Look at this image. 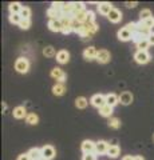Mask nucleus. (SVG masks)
I'll list each match as a JSON object with an SVG mask.
<instances>
[{"instance_id": "obj_17", "label": "nucleus", "mask_w": 154, "mask_h": 160, "mask_svg": "<svg viewBox=\"0 0 154 160\" xmlns=\"http://www.w3.org/2000/svg\"><path fill=\"white\" fill-rule=\"evenodd\" d=\"M8 9H9V15H20L22 9H23V6L20 3H18V2H13V3H9Z\"/></svg>"}, {"instance_id": "obj_18", "label": "nucleus", "mask_w": 154, "mask_h": 160, "mask_svg": "<svg viewBox=\"0 0 154 160\" xmlns=\"http://www.w3.org/2000/svg\"><path fill=\"white\" fill-rule=\"evenodd\" d=\"M27 153H28V156L31 158V160H39V159L43 158V155H42V148H38V147L31 148Z\"/></svg>"}, {"instance_id": "obj_21", "label": "nucleus", "mask_w": 154, "mask_h": 160, "mask_svg": "<svg viewBox=\"0 0 154 160\" xmlns=\"http://www.w3.org/2000/svg\"><path fill=\"white\" fill-rule=\"evenodd\" d=\"M113 108H114V107L109 106V104H105L103 107L99 108V115H101V116H103V118H109V119H110L111 115H113Z\"/></svg>"}, {"instance_id": "obj_31", "label": "nucleus", "mask_w": 154, "mask_h": 160, "mask_svg": "<svg viewBox=\"0 0 154 160\" xmlns=\"http://www.w3.org/2000/svg\"><path fill=\"white\" fill-rule=\"evenodd\" d=\"M86 9V7H84V3H74V11H72V18L75 16V15H78L79 12H82Z\"/></svg>"}, {"instance_id": "obj_33", "label": "nucleus", "mask_w": 154, "mask_h": 160, "mask_svg": "<svg viewBox=\"0 0 154 160\" xmlns=\"http://www.w3.org/2000/svg\"><path fill=\"white\" fill-rule=\"evenodd\" d=\"M9 22H11L12 24H20L22 22V16L20 15H9Z\"/></svg>"}, {"instance_id": "obj_12", "label": "nucleus", "mask_w": 154, "mask_h": 160, "mask_svg": "<svg viewBox=\"0 0 154 160\" xmlns=\"http://www.w3.org/2000/svg\"><path fill=\"white\" fill-rule=\"evenodd\" d=\"M118 39L121 42H129V40H133V33L126 27H123L118 31Z\"/></svg>"}, {"instance_id": "obj_44", "label": "nucleus", "mask_w": 154, "mask_h": 160, "mask_svg": "<svg viewBox=\"0 0 154 160\" xmlns=\"http://www.w3.org/2000/svg\"><path fill=\"white\" fill-rule=\"evenodd\" d=\"M122 160H134V156H131V155H126V156H123Z\"/></svg>"}, {"instance_id": "obj_45", "label": "nucleus", "mask_w": 154, "mask_h": 160, "mask_svg": "<svg viewBox=\"0 0 154 160\" xmlns=\"http://www.w3.org/2000/svg\"><path fill=\"white\" fill-rule=\"evenodd\" d=\"M134 160H145V159H143V156H140V155H138V156H134Z\"/></svg>"}, {"instance_id": "obj_43", "label": "nucleus", "mask_w": 154, "mask_h": 160, "mask_svg": "<svg viewBox=\"0 0 154 160\" xmlns=\"http://www.w3.org/2000/svg\"><path fill=\"white\" fill-rule=\"evenodd\" d=\"M147 40H149V43H150V46H154V32H151L150 35H149Z\"/></svg>"}, {"instance_id": "obj_10", "label": "nucleus", "mask_w": 154, "mask_h": 160, "mask_svg": "<svg viewBox=\"0 0 154 160\" xmlns=\"http://www.w3.org/2000/svg\"><path fill=\"white\" fill-rule=\"evenodd\" d=\"M97 55H98V51L95 49V47H87L83 51V58L87 62H91V60L97 59Z\"/></svg>"}, {"instance_id": "obj_35", "label": "nucleus", "mask_w": 154, "mask_h": 160, "mask_svg": "<svg viewBox=\"0 0 154 160\" xmlns=\"http://www.w3.org/2000/svg\"><path fill=\"white\" fill-rule=\"evenodd\" d=\"M19 27H20L22 29H28L29 27H31V20H28V19H22L20 24H19Z\"/></svg>"}, {"instance_id": "obj_7", "label": "nucleus", "mask_w": 154, "mask_h": 160, "mask_svg": "<svg viewBox=\"0 0 154 160\" xmlns=\"http://www.w3.org/2000/svg\"><path fill=\"white\" fill-rule=\"evenodd\" d=\"M48 28H50V31H52V32H62V29H63L62 20L61 19H51L48 22Z\"/></svg>"}, {"instance_id": "obj_25", "label": "nucleus", "mask_w": 154, "mask_h": 160, "mask_svg": "<svg viewBox=\"0 0 154 160\" xmlns=\"http://www.w3.org/2000/svg\"><path fill=\"white\" fill-rule=\"evenodd\" d=\"M26 122L29 124V126H36V124L39 123V116H38L35 112H31V113H28V115H27Z\"/></svg>"}, {"instance_id": "obj_15", "label": "nucleus", "mask_w": 154, "mask_h": 160, "mask_svg": "<svg viewBox=\"0 0 154 160\" xmlns=\"http://www.w3.org/2000/svg\"><path fill=\"white\" fill-rule=\"evenodd\" d=\"M107 18H109V20H110L111 23H119L122 20V12L119 11V9H117V8H113Z\"/></svg>"}, {"instance_id": "obj_42", "label": "nucleus", "mask_w": 154, "mask_h": 160, "mask_svg": "<svg viewBox=\"0 0 154 160\" xmlns=\"http://www.w3.org/2000/svg\"><path fill=\"white\" fill-rule=\"evenodd\" d=\"M137 4H138L137 2H133V3H131V2H126L125 6H126L127 8H134V7H137Z\"/></svg>"}, {"instance_id": "obj_13", "label": "nucleus", "mask_w": 154, "mask_h": 160, "mask_svg": "<svg viewBox=\"0 0 154 160\" xmlns=\"http://www.w3.org/2000/svg\"><path fill=\"white\" fill-rule=\"evenodd\" d=\"M56 62L61 63V64H67L70 62V53L66 49H61L58 53H56Z\"/></svg>"}, {"instance_id": "obj_2", "label": "nucleus", "mask_w": 154, "mask_h": 160, "mask_svg": "<svg viewBox=\"0 0 154 160\" xmlns=\"http://www.w3.org/2000/svg\"><path fill=\"white\" fill-rule=\"evenodd\" d=\"M134 60L138 64H146L150 60V55H149L147 51H137L134 53Z\"/></svg>"}, {"instance_id": "obj_16", "label": "nucleus", "mask_w": 154, "mask_h": 160, "mask_svg": "<svg viewBox=\"0 0 154 160\" xmlns=\"http://www.w3.org/2000/svg\"><path fill=\"white\" fill-rule=\"evenodd\" d=\"M137 32H138V33H141L142 36H145V38L147 39V38H149V35H150L153 31H151L150 28H147L142 22H138V23H137Z\"/></svg>"}, {"instance_id": "obj_47", "label": "nucleus", "mask_w": 154, "mask_h": 160, "mask_svg": "<svg viewBox=\"0 0 154 160\" xmlns=\"http://www.w3.org/2000/svg\"><path fill=\"white\" fill-rule=\"evenodd\" d=\"M153 142H154V135H153Z\"/></svg>"}, {"instance_id": "obj_5", "label": "nucleus", "mask_w": 154, "mask_h": 160, "mask_svg": "<svg viewBox=\"0 0 154 160\" xmlns=\"http://www.w3.org/2000/svg\"><path fill=\"white\" fill-rule=\"evenodd\" d=\"M95 146L97 143H94L93 140H83L81 147L83 153H95Z\"/></svg>"}, {"instance_id": "obj_20", "label": "nucleus", "mask_w": 154, "mask_h": 160, "mask_svg": "<svg viewBox=\"0 0 154 160\" xmlns=\"http://www.w3.org/2000/svg\"><path fill=\"white\" fill-rule=\"evenodd\" d=\"M12 115H13L15 119H24V118H27L28 113H27V111H26V108L22 107V106H19V107H16V108L13 109Z\"/></svg>"}, {"instance_id": "obj_30", "label": "nucleus", "mask_w": 154, "mask_h": 160, "mask_svg": "<svg viewBox=\"0 0 154 160\" xmlns=\"http://www.w3.org/2000/svg\"><path fill=\"white\" fill-rule=\"evenodd\" d=\"M87 9H84V11H82V12H79L78 15H75L74 16V19H77L79 23H86L87 22Z\"/></svg>"}, {"instance_id": "obj_9", "label": "nucleus", "mask_w": 154, "mask_h": 160, "mask_svg": "<svg viewBox=\"0 0 154 160\" xmlns=\"http://www.w3.org/2000/svg\"><path fill=\"white\" fill-rule=\"evenodd\" d=\"M42 155L46 160H51V159L55 158L56 151L52 146H44V147H42Z\"/></svg>"}, {"instance_id": "obj_40", "label": "nucleus", "mask_w": 154, "mask_h": 160, "mask_svg": "<svg viewBox=\"0 0 154 160\" xmlns=\"http://www.w3.org/2000/svg\"><path fill=\"white\" fill-rule=\"evenodd\" d=\"M16 160H31V158L28 156V153H22V155H19Z\"/></svg>"}, {"instance_id": "obj_38", "label": "nucleus", "mask_w": 154, "mask_h": 160, "mask_svg": "<svg viewBox=\"0 0 154 160\" xmlns=\"http://www.w3.org/2000/svg\"><path fill=\"white\" fill-rule=\"evenodd\" d=\"M145 26L147 27V28H150V29H153V27H154V16H151L150 19H147V20H145V22H142Z\"/></svg>"}, {"instance_id": "obj_11", "label": "nucleus", "mask_w": 154, "mask_h": 160, "mask_svg": "<svg viewBox=\"0 0 154 160\" xmlns=\"http://www.w3.org/2000/svg\"><path fill=\"white\" fill-rule=\"evenodd\" d=\"M111 9H113V4H111V3L103 2V3H99V4H98V12L101 13V15L109 16V13L111 12Z\"/></svg>"}, {"instance_id": "obj_46", "label": "nucleus", "mask_w": 154, "mask_h": 160, "mask_svg": "<svg viewBox=\"0 0 154 160\" xmlns=\"http://www.w3.org/2000/svg\"><path fill=\"white\" fill-rule=\"evenodd\" d=\"M39 160H46V159H44V158H42V159H39Z\"/></svg>"}, {"instance_id": "obj_39", "label": "nucleus", "mask_w": 154, "mask_h": 160, "mask_svg": "<svg viewBox=\"0 0 154 160\" xmlns=\"http://www.w3.org/2000/svg\"><path fill=\"white\" fill-rule=\"evenodd\" d=\"M86 23H95V13H94L93 11L87 12V22Z\"/></svg>"}, {"instance_id": "obj_26", "label": "nucleus", "mask_w": 154, "mask_h": 160, "mask_svg": "<svg viewBox=\"0 0 154 160\" xmlns=\"http://www.w3.org/2000/svg\"><path fill=\"white\" fill-rule=\"evenodd\" d=\"M87 104H88V102H87V99H86V98L79 96V98L75 99V107L79 108V109L86 108V107H87Z\"/></svg>"}, {"instance_id": "obj_23", "label": "nucleus", "mask_w": 154, "mask_h": 160, "mask_svg": "<svg viewBox=\"0 0 154 160\" xmlns=\"http://www.w3.org/2000/svg\"><path fill=\"white\" fill-rule=\"evenodd\" d=\"M119 103V96H117L115 93H107L106 95V104H109V106H117V104Z\"/></svg>"}, {"instance_id": "obj_8", "label": "nucleus", "mask_w": 154, "mask_h": 160, "mask_svg": "<svg viewBox=\"0 0 154 160\" xmlns=\"http://www.w3.org/2000/svg\"><path fill=\"white\" fill-rule=\"evenodd\" d=\"M109 147H110V144H109L106 140H99V142H97V146H95V153L105 155L109 151Z\"/></svg>"}, {"instance_id": "obj_29", "label": "nucleus", "mask_w": 154, "mask_h": 160, "mask_svg": "<svg viewBox=\"0 0 154 160\" xmlns=\"http://www.w3.org/2000/svg\"><path fill=\"white\" fill-rule=\"evenodd\" d=\"M107 124H109V127H110V128L118 129L119 127H121V120L117 119V118H110V119H109V122H107Z\"/></svg>"}, {"instance_id": "obj_32", "label": "nucleus", "mask_w": 154, "mask_h": 160, "mask_svg": "<svg viewBox=\"0 0 154 160\" xmlns=\"http://www.w3.org/2000/svg\"><path fill=\"white\" fill-rule=\"evenodd\" d=\"M43 55L46 58H52V56H55V48L51 47V46H48V47H44L43 48Z\"/></svg>"}, {"instance_id": "obj_22", "label": "nucleus", "mask_w": 154, "mask_h": 160, "mask_svg": "<svg viewBox=\"0 0 154 160\" xmlns=\"http://www.w3.org/2000/svg\"><path fill=\"white\" fill-rule=\"evenodd\" d=\"M52 93L55 96H62V95L66 93V87H64L63 83H56L55 86L52 87Z\"/></svg>"}, {"instance_id": "obj_14", "label": "nucleus", "mask_w": 154, "mask_h": 160, "mask_svg": "<svg viewBox=\"0 0 154 160\" xmlns=\"http://www.w3.org/2000/svg\"><path fill=\"white\" fill-rule=\"evenodd\" d=\"M119 103L123 104V106H129V104L133 103V93L129 91H123L119 95Z\"/></svg>"}, {"instance_id": "obj_1", "label": "nucleus", "mask_w": 154, "mask_h": 160, "mask_svg": "<svg viewBox=\"0 0 154 160\" xmlns=\"http://www.w3.org/2000/svg\"><path fill=\"white\" fill-rule=\"evenodd\" d=\"M15 69H16L19 73H27L29 69V62L26 58L16 59V62H15Z\"/></svg>"}, {"instance_id": "obj_28", "label": "nucleus", "mask_w": 154, "mask_h": 160, "mask_svg": "<svg viewBox=\"0 0 154 160\" xmlns=\"http://www.w3.org/2000/svg\"><path fill=\"white\" fill-rule=\"evenodd\" d=\"M151 16H153V15H151V11H150V9H147V8L142 9V11L140 12V22H145V20L150 19Z\"/></svg>"}, {"instance_id": "obj_37", "label": "nucleus", "mask_w": 154, "mask_h": 160, "mask_svg": "<svg viewBox=\"0 0 154 160\" xmlns=\"http://www.w3.org/2000/svg\"><path fill=\"white\" fill-rule=\"evenodd\" d=\"M82 160H97V153H83Z\"/></svg>"}, {"instance_id": "obj_36", "label": "nucleus", "mask_w": 154, "mask_h": 160, "mask_svg": "<svg viewBox=\"0 0 154 160\" xmlns=\"http://www.w3.org/2000/svg\"><path fill=\"white\" fill-rule=\"evenodd\" d=\"M126 28L129 29V31H130L133 35L137 32V23H134V22H131V23H129L127 26H126Z\"/></svg>"}, {"instance_id": "obj_27", "label": "nucleus", "mask_w": 154, "mask_h": 160, "mask_svg": "<svg viewBox=\"0 0 154 160\" xmlns=\"http://www.w3.org/2000/svg\"><path fill=\"white\" fill-rule=\"evenodd\" d=\"M135 47L138 48V51H147V48L150 47V43H149L147 39H143L135 44Z\"/></svg>"}, {"instance_id": "obj_41", "label": "nucleus", "mask_w": 154, "mask_h": 160, "mask_svg": "<svg viewBox=\"0 0 154 160\" xmlns=\"http://www.w3.org/2000/svg\"><path fill=\"white\" fill-rule=\"evenodd\" d=\"M71 32H72L71 26H68V27H63V29H62V33H64V35H68V33H71Z\"/></svg>"}, {"instance_id": "obj_34", "label": "nucleus", "mask_w": 154, "mask_h": 160, "mask_svg": "<svg viewBox=\"0 0 154 160\" xmlns=\"http://www.w3.org/2000/svg\"><path fill=\"white\" fill-rule=\"evenodd\" d=\"M20 16H22V19H28L29 20V16H31V9H29L28 7H23L22 12H20Z\"/></svg>"}, {"instance_id": "obj_3", "label": "nucleus", "mask_w": 154, "mask_h": 160, "mask_svg": "<svg viewBox=\"0 0 154 160\" xmlns=\"http://www.w3.org/2000/svg\"><path fill=\"white\" fill-rule=\"evenodd\" d=\"M90 103L93 104L94 107H97L99 109L101 107H103L106 104V95H102V93L94 95V96L91 98V100H90Z\"/></svg>"}, {"instance_id": "obj_6", "label": "nucleus", "mask_w": 154, "mask_h": 160, "mask_svg": "<svg viewBox=\"0 0 154 160\" xmlns=\"http://www.w3.org/2000/svg\"><path fill=\"white\" fill-rule=\"evenodd\" d=\"M110 59H111V55L110 52L107 51V49H101V51H98V55H97V62L98 63H101V64H106L110 62Z\"/></svg>"}, {"instance_id": "obj_4", "label": "nucleus", "mask_w": 154, "mask_h": 160, "mask_svg": "<svg viewBox=\"0 0 154 160\" xmlns=\"http://www.w3.org/2000/svg\"><path fill=\"white\" fill-rule=\"evenodd\" d=\"M51 76L55 80H58V83H64V82H66L67 75H66V72H64L62 68L55 67V68H52V71H51Z\"/></svg>"}, {"instance_id": "obj_19", "label": "nucleus", "mask_w": 154, "mask_h": 160, "mask_svg": "<svg viewBox=\"0 0 154 160\" xmlns=\"http://www.w3.org/2000/svg\"><path fill=\"white\" fill-rule=\"evenodd\" d=\"M47 16L50 18V20H51V19H62L63 15H62L61 9H56V8H54V7H50L47 9Z\"/></svg>"}, {"instance_id": "obj_24", "label": "nucleus", "mask_w": 154, "mask_h": 160, "mask_svg": "<svg viewBox=\"0 0 154 160\" xmlns=\"http://www.w3.org/2000/svg\"><path fill=\"white\" fill-rule=\"evenodd\" d=\"M121 153V148H119L118 146H115V144H114V146H110L109 147V151H107V156L109 158H118V155Z\"/></svg>"}]
</instances>
